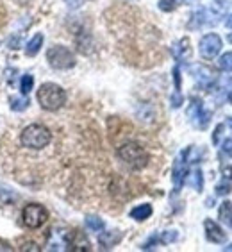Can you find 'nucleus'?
<instances>
[{"instance_id":"39448f33","label":"nucleus","mask_w":232,"mask_h":252,"mask_svg":"<svg viewBox=\"0 0 232 252\" xmlns=\"http://www.w3.org/2000/svg\"><path fill=\"white\" fill-rule=\"evenodd\" d=\"M22 220L27 227L38 229L49 220V211L41 204H27L22 211Z\"/></svg>"},{"instance_id":"c85d7f7f","label":"nucleus","mask_w":232,"mask_h":252,"mask_svg":"<svg viewBox=\"0 0 232 252\" xmlns=\"http://www.w3.org/2000/svg\"><path fill=\"white\" fill-rule=\"evenodd\" d=\"M70 7H81L83 5V0H64Z\"/></svg>"},{"instance_id":"f03ea898","label":"nucleus","mask_w":232,"mask_h":252,"mask_svg":"<svg viewBox=\"0 0 232 252\" xmlns=\"http://www.w3.org/2000/svg\"><path fill=\"white\" fill-rule=\"evenodd\" d=\"M50 140H52V134L45 126L41 124H30L22 131L20 134V143L25 149H32V151H39V149H45L49 145Z\"/></svg>"},{"instance_id":"72a5a7b5","label":"nucleus","mask_w":232,"mask_h":252,"mask_svg":"<svg viewBox=\"0 0 232 252\" xmlns=\"http://www.w3.org/2000/svg\"><path fill=\"white\" fill-rule=\"evenodd\" d=\"M229 39H231V41H232V34H231V36H229Z\"/></svg>"},{"instance_id":"1a4fd4ad","label":"nucleus","mask_w":232,"mask_h":252,"mask_svg":"<svg viewBox=\"0 0 232 252\" xmlns=\"http://www.w3.org/2000/svg\"><path fill=\"white\" fill-rule=\"evenodd\" d=\"M70 233L66 229H52L49 236V251H70Z\"/></svg>"},{"instance_id":"20e7f679","label":"nucleus","mask_w":232,"mask_h":252,"mask_svg":"<svg viewBox=\"0 0 232 252\" xmlns=\"http://www.w3.org/2000/svg\"><path fill=\"white\" fill-rule=\"evenodd\" d=\"M47 61L56 70H70L75 66V56L70 49L63 45H54L47 52Z\"/></svg>"},{"instance_id":"9d476101","label":"nucleus","mask_w":232,"mask_h":252,"mask_svg":"<svg viewBox=\"0 0 232 252\" xmlns=\"http://www.w3.org/2000/svg\"><path fill=\"white\" fill-rule=\"evenodd\" d=\"M191 73H193V79L197 81L200 88L203 90H211L213 84L216 83V75L211 68L203 66V64H199V66H193L191 68Z\"/></svg>"},{"instance_id":"7ed1b4c3","label":"nucleus","mask_w":232,"mask_h":252,"mask_svg":"<svg viewBox=\"0 0 232 252\" xmlns=\"http://www.w3.org/2000/svg\"><path fill=\"white\" fill-rule=\"evenodd\" d=\"M118 158L132 170H141L148 165V152L136 141H127L118 147Z\"/></svg>"},{"instance_id":"423d86ee","label":"nucleus","mask_w":232,"mask_h":252,"mask_svg":"<svg viewBox=\"0 0 232 252\" xmlns=\"http://www.w3.org/2000/svg\"><path fill=\"white\" fill-rule=\"evenodd\" d=\"M188 165H189V147L186 151L180 152V156L175 159L174 163V191L179 193L180 188L186 183V177H188Z\"/></svg>"},{"instance_id":"f257e3e1","label":"nucleus","mask_w":232,"mask_h":252,"mask_svg":"<svg viewBox=\"0 0 232 252\" xmlns=\"http://www.w3.org/2000/svg\"><path fill=\"white\" fill-rule=\"evenodd\" d=\"M36 97H38V104L43 107L45 111H58V109H61L64 106V102H66L64 90L59 84H54V83L41 84L38 93H36Z\"/></svg>"},{"instance_id":"f3484780","label":"nucleus","mask_w":232,"mask_h":252,"mask_svg":"<svg viewBox=\"0 0 232 252\" xmlns=\"http://www.w3.org/2000/svg\"><path fill=\"white\" fill-rule=\"evenodd\" d=\"M188 185L193 186L197 191H202L203 188V175H202V170L197 168L193 170V172H188Z\"/></svg>"},{"instance_id":"dca6fc26","label":"nucleus","mask_w":232,"mask_h":252,"mask_svg":"<svg viewBox=\"0 0 232 252\" xmlns=\"http://www.w3.org/2000/svg\"><path fill=\"white\" fill-rule=\"evenodd\" d=\"M41 45H43V34H36V36H32V39H30L29 43L25 45V54L29 58H34L41 50Z\"/></svg>"},{"instance_id":"cd10ccee","label":"nucleus","mask_w":232,"mask_h":252,"mask_svg":"<svg viewBox=\"0 0 232 252\" xmlns=\"http://www.w3.org/2000/svg\"><path fill=\"white\" fill-rule=\"evenodd\" d=\"M223 177L225 179H232V165H227L223 168Z\"/></svg>"},{"instance_id":"f704fd0d","label":"nucleus","mask_w":232,"mask_h":252,"mask_svg":"<svg viewBox=\"0 0 232 252\" xmlns=\"http://www.w3.org/2000/svg\"><path fill=\"white\" fill-rule=\"evenodd\" d=\"M231 124H232V120H231Z\"/></svg>"},{"instance_id":"2f4dec72","label":"nucleus","mask_w":232,"mask_h":252,"mask_svg":"<svg viewBox=\"0 0 232 252\" xmlns=\"http://www.w3.org/2000/svg\"><path fill=\"white\" fill-rule=\"evenodd\" d=\"M227 98H229V102H231V104H232V90H231V92H229V95H227Z\"/></svg>"},{"instance_id":"ddd939ff","label":"nucleus","mask_w":232,"mask_h":252,"mask_svg":"<svg viewBox=\"0 0 232 252\" xmlns=\"http://www.w3.org/2000/svg\"><path fill=\"white\" fill-rule=\"evenodd\" d=\"M70 251H91V245L87 238L81 231H72L70 233Z\"/></svg>"},{"instance_id":"9b49d317","label":"nucleus","mask_w":232,"mask_h":252,"mask_svg":"<svg viewBox=\"0 0 232 252\" xmlns=\"http://www.w3.org/2000/svg\"><path fill=\"white\" fill-rule=\"evenodd\" d=\"M203 229H205V238L213 243H223L227 240V233L223 231L216 222H213L211 219H207L203 222Z\"/></svg>"},{"instance_id":"6e6552de","label":"nucleus","mask_w":232,"mask_h":252,"mask_svg":"<svg viewBox=\"0 0 232 252\" xmlns=\"http://www.w3.org/2000/svg\"><path fill=\"white\" fill-rule=\"evenodd\" d=\"M199 49L202 58L205 59H214L222 50V38L218 34H205L199 43Z\"/></svg>"},{"instance_id":"7c9ffc66","label":"nucleus","mask_w":232,"mask_h":252,"mask_svg":"<svg viewBox=\"0 0 232 252\" xmlns=\"http://www.w3.org/2000/svg\"><path fill=\"white\" fill-rule=\"evenodd\" d=\"M225 25H227L229 29H232V15H229L227 18H225Z\"/></svg>"},{"instance_id":"4be33fe9","label":"nucleus","mask_w":232,"mask_h":252,"mask_svg":"<svg viewBox=\"0 0 232 252\" xmlns=\"http://www.w3.org/2000/svg\"><path fill=\"white\" fill-rule=\"evenodd\" d=\"M218 66L223 72H232V52H225L222 58L218 59Z\"/></svg>"},{"instance_id":"4468645a","label":"nucleus","mask_w":232,"mask_h":252,"mask_svg":"<svg viewBox=\"0 0 232 252\" xmlns=\"http://www.w3.org/2000/svg\"><path fill=\"white\" fill-rule=\"evenodd\" d=\"M120 240H121V233H118V231H107V233H102L100 231V236H98V243L104 249L115 247Z\"/></svg>"},{"instance_id":"5701e85b","label":"nucleus","mask_w":232,"mask_h":252,"mask_svg":"<svg viewBox=\"0 0 232 252\" xmlns=\"http://www.w3.org/2000/svg\"><path fill=\"white\" fill-rule=\"evenodd\" d=\"M177 238H179L177 231H165V233L159 234V242L161 243H172V242H175Z\"/></svg>"},{"instance_id":"2eb2a0df","label":"nucleus","mask_w":232,"mask_h":252,"mask_svg":"<svg viewBox=\"0 0 232 252\" xmlns=\"http://www.w3.org/2000/svg\"><path fill=\"white\" fill-rule=\"evenodd\" d=\"M150 215H152V206L150 204H141V206H136L131 211V219L143 222V220L150 219Z\"/></svg>"},{"instance_id":"bb28decb","label":"nucleus","mask_w":232,"mask_h":252,"mask_svg":"<svg viewBox=\"0 0 232 252\" xmlns=\"http://www.w3.org/2000/svg\"><path fill=\"white\" fill-rule=\"evenodd\" d=\"M223 129H225V124H220V126L214 129V134H213V143H214V145H218V143H220V136H222Z\"/></svg>"},{"instance_id":"c756f323","label":"nucleus","mask_w":232,"mask_h":252,"mask_svg":"<svg viewBox=\"0 0 232 252\" xmlns=\"http://www.w3.org/2000/svg\"><path fill=\"white\" fill-rule=\"evenodd\" d=\"M22 251H39V247L38 245H34V243H27V245L22 247Z\"/></svg>"},{"instance_id":"a211bd4d","label":"nucleus","mask_w":232,"mask_h":252,"mask_svg":"<svg viewBox=\"0 0 232 252\" xmlns=\"http://www.w3.org/2000/svg\"><path fill=\"white\" fill-rule=\"evenodd\" d=\"M218 217H220V220H222L223 223H227L229 227H232V204L229 202V200H225V202H222V206H220V213H218Z\"/></svg>"},{"instance_id":"0eeeda50","label":"nucleus","mask_w":232,"mask_h":252,"mask_svg":"<svg viewBox=\"0 0 232 252\" xmlns=\"http://www.w3.org/2000/svg\"><path fill=\"white\" fill-rule=\"evenodd\" d=\"M188 118L189 122L193 124L195 127H199V129H205L209 126V120H211V113L205 111L203 109V104L200 98H191L188 106Z\"/></svg>"},{"instance_id":"6ab92c4d","label":"nucleus","mask_w":232,"mask_h":252,"mask_svg":"<svg viewBox=\"0 0 232 252\" xmlns=\"http://www.w3.org/2000/svg\"><path fill=\"white\" fill-rule=\"evenodd\" d=\"M9 106H11V109L16 113L25 111V109L29 107V98H27V95H24V97H11Z\"/></svg>"},{"instance_id":"412c9836","label":"nucleus","mask_w":232,"mask_h":252,"mask_svg":"<svg viewBox=\"0 0 232 252\" xmlns=\"http://www.w3.org/2000/svg\"><path fill=\"white\" fill-rule=\"evenodd\" d=\"M86 227L91 229L93 233H100V231H104L106 223H104L102 219H98V217H86Z\"/></svg>"},{"instance_id":"473e14b6","label":"nucleus","mask_w":232,"mask_h":252,"mask_svg":"<svg viewBox=\"0 0 232 252\" xmlns=\"http://www.w3.org/2000/svg\"><path fill=\"white\" fill-rule=\"evenodd\" d=\"M223 251H227V252H232V243H231V245H229V247H225V249H223Z\"/></svg>"},{"instance_id":"393cba45","label":"nucleus","mask_w":232,"mask_h":252,"mask_svg":"<svg viewBox=\"0 0 232 252\" xmlns=\"http://www.w3.org/2000/svg\"><path fill=\"white\" fill-rule=\"evenodd\" d=\"M222 152L223 156H227V158H232V138H225L222 143Z\"/></svg>"},{"instance_id":"b1692460","label":"nucleus","mask_w":232,"mask_h":252,"mask_svg":"<svg viewBox=\"0 0 232 252\" xmlns=\"http://www.w3.org/2000/svg\"><path fill=\"white\" fill-rule=\"evenodd\" d=\"M177 7V0H159V9L165 11V13H170Z\"/></svg>"},{"instance_id":"aec40b11","label":"nucleus","mask_w":232,"mask_h":252,"mask_svg":"<svg viewBox=\"0 0 232 252\" xmlns=\"http://www.w3.org/2000/svg\"><path fill=\"white\" fill-rule=\"evenodd\" d=\"M32 88H34L32 75H30V73L22 75V79H20V92H22V95H29V93L32 92Z\"/></svg>"},{"instance_id":"f8f14e48","label":"nucleus","mask_w":232,"mask_h":252,"mask_svg":"<svg viewBox=\"0 0 232 252\" xmlns=\"http://www.w3.org/2000/svg\"><path fill=\"white\" fill-rule=\"evenodd\" d=\"M172 52H174L175 59H177V61H180V63H186V61H189V59H191V52H193V50H191V47H189V39L182 38L179 43L174 45Z\"/></svg>"},{"instance_id":"a878e982","label":"nucleus","mask_w":232,"mask_h":252,"mask_svg":"<svg viewBox=\"0 0 232 252\" xmlns=\"http://www.w3.org/2000/svg\"><path fill=\"white\" fill-rule=\"evenodd\" d=\"M232 191V186L229 185V183H222V185L216 186V195H229Z\"/></svg>"}]
</instances>
